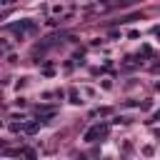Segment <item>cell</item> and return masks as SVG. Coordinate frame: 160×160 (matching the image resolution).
Listing matches in <instances>:
<instances>
[{"mask_svg": "<svg viewBox=\"0 0 160 160\" xmlns=\"http://www.w3.org/2000/svg\"><path fill=\"white\" fill-rule=\"evenodd\" d=\"M102 132H105V128H100V125H95V128H90V130L85 132V140H88V142H92V140H95L98 135H102Z\"/></svg>", "mask_w": 160, "mask_h": 160, "instance_id": "cell-1", "label": "cell"}]
</instances>
